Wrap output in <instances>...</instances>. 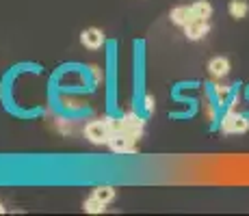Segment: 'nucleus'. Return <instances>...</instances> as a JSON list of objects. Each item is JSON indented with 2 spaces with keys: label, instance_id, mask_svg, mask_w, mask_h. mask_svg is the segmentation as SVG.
Instances as JSON below:
<instances>
[{
  "label": "nucleus",
  "instance_id": "f257e3e1",
  "mask_svg": "<svg viewBox=\"0 0 249 216\" xmlns=\"http://www.w3.org/2000/svg\"><path fill=\"white\" fill-rule=\"evenodd\" d=\"M249 130V119L245 115H238L236 110H228L226 117L221 121V132L223 134H241Z\"/></svg>",
  "mask_w": 249,
  "mask_h": 216
},
{
  "label": "nucleus",
  "instance_id": "f03ea898",
  "mask_svg": "<svg viewBox=\"0 0 249 216\" xmlns=\"http://www.w3.org/2000/svg\"><path fill=\"white\" fill-rule=\"evenodd\" d=\"M111 134L113 132H111V128H108L107 119H102V121H91V123H87V128H85V136H87L91 143H95V145L108 143Z\"/></svg>",
  "mask_w": 249,
  "mask_h": 216
},
{
  "label": "nucleus",
  "instance_id": "7ed1b4c3",
  "mask_svg": "<svg viewBox=\"0 0 249 216\" xmlns=\"http://www.w3.org/2000/svg\"><path fill=\"white\" fill-rule=\"evenodd\" d=\"M122 132L128 134L132 141L141 138V134H143V119L137 117V115H132V113H128L126 117L122 119Z\"/></svg>",
  "mask_w": 249,
  "mask_h": 216
},
{
  "label": "nucleus",
  "instance_id": "20e7f679",
  "mask_svg": "<svg viewBox=\"0 0 249 216\" xmlns=\"http://www.w3.org/2000/svg\"><path fill=\"white\" fill-rule=\"evenodd\" d=\"M107 145L111 147L115 153H128V151L135 150V141H132L128 134H124V132H113Z\"/></svg>",
  "mask_w": 249,
  "mask_h": 216
},
{
  "label": "nucleus",
  "instance_id": "39448f33",
  "mask_svg": "<svg viewBox=\"0 0 249 216\" xmlns=\"http://www.w3.org/2000/svg\"><path fill=\"white\" fill-rule=\"evenodd\" d=\"M208 31H210L208 20H197V17H193V20L184 26V35H186V39H191V41L202 39V37L208 35Z\"/></svg>",
  "mask_w": 249,
  "mask_h": 216
},
{
  "label": "nucleus",
  "instance_id": "423d86ee",
  "mask_svg": "<svg viewBox=\"0 0 249 216\" xmlns=\"http://www.w3.org/2000/svg\"><path fill=\"white\" fill-rule=\"evenodd\" d=\"M80 41H83L85 48L98 50V48L104 46V35H102V31H98V28H87V31H83V35H80Z\"/></svg>",
  "mask_w": 249,
  "mask_h": 216
},
{
  "label": "nucleus",
  "instance_id": "0eeeda50",
  "mask_svg": "<svg viewBox=\"0 0 249 216\" xmlns=\"http://www.w3.org/2000/svg\"><path fill=\"white\" fill-rule=\"evenodd\" d=\"M208 71H210V76H214V78H223V76L230 74V61L223 59V56H214V59L208 63Z\"/></svg>",
  "mask_w": 249,
  "mask_h": 216
},
{
  "label": "nucleus",
  "instance_id": "6e6552de",
  "mask_svg": "<svg viewBox=\"0 0 249 216\" xmlns=\"http://www.w3.org/2000/svg\"><path fill=\"white\" fill-rule=\"evenodd\" d=\"M191 20H193V9L191 7H176L171 11V22L178 24V26H186Z\"/></svg>",
  "mask_w": 249,
  "mask_h": 216
},
{
  "label": "nucleus",
  "instance_id": "1a4fd4ad",
  "mask_svg": "<svg viewBox=\"0 0 249 216\" xmlns=\"http://www.w3.org/2000/svg\"><path fill=\"white\" fill-rule=\"evenodd\" d=\"M213 95L217 100L219 106H226V104L232 100V86L228 84H213Z\"/></svg>",
  "mask_w": 249,
  "mask_h": 216
},
{
  "label": "nucleus",
  "instance_id": "9d476101",
  "mask_svg": "<svg viewBox=\"0 0 249 216\" xmlns=\"http://www.w3.org/2000/svg\"><path fill=\"white\" fill-rule=\"evenodd\" d=\"M191 9H193V17L197 20H208L213 16V4L208 0H197L195 4H191Z\"/></svg>",
  "mask_w": 249,
  "mask_h": 216
},
{
  "label": "nucleus",
  "instance_id": "9b49d317",
  "mask_svg": "<svg viewBox=\"0 0 249 216\" xmlns=\"http://www.w3.org/2000/svg\"><path fill=\"white\" fill-rule=\"evenodd\" d=\"M230 16L234 17V20H243V17L249 13V4H247V0H232L230 2Z\"/></svg>",
  "mask_w": 249,
  "mask_h": 216
},
{
  "label": "nucleus",
  "instance_id": "f8f14e48",
  "mask_svg": "<svg viewBox=\"0 0 249 216\" xmlns=\"http://www.w3.org/2000/svg\"><path fill=\"white\" fill-rule=\"evenodd\" d=\"M91 197H95V199L102 201V203H111V201L115 199V190L111 188V186H98Z\"/></svg>",
  "mask_w": 249,
  "mask_h": 216
},
{
  "label": "nucleus",
  "instance_id": "ddd939ff",
  "mask_svg": "<svg viewBox=\"0 0 249 216\" xmlns=\"http://www.w3.org/2000/svg\"><path fill=\"white\" fill-rule=\"evenodd\" d=\"M104 205H107V203H102V201H98L95 197H91V199L85 201V212H89V214H100V212H104Z\"/></svg>",
  "mask_w": 249,
  "mask_h": 216
},
{
  "label": "nucleus",
  "instance_id": "4468645a",
  "mask_svg": "<svg viewBox=\"0 0 249 216\" xmlns=\"http://www.w3.org/2000/svg\"><path fill=\"white\" fill-rule=\"evenodd\" d=\"M143 108H145L147 113H154V98H152V95H145V100H143Z\"/></svg>",
  "mask_w": 249,
  "mask_h": 216
},
{
  "label": "nucleus",
  "instance_id": "2eb2a0df",
  "mask_svg": "<svg viewBox=\"0 0 249 216\" xmlns=\"http://www.w3.org/2000/svg\"><path fill=\"white\" fill-rule=\"evenodd\" d=\"M204 113H206V117H208V121H214V119H217V115H214V108H213V104H208V102H206V106H204Z\"/></svg>",
  "mask_w": 249,
  "mask_h": 216
},
{
  "label": "nucleus",
  "instance_id": "dca6fc26",
  "mask_svg": "<svg viewBox=\"0 0 249 216\" xmlns=\"http://www.w3.org/2000/svg\"><path fill=\"white\" fill-rule=\"evenodd\" d=\"M89 69H91V74H93V78H95V80H100V71H98V67H89Z\"/></svg>",
  "mask_w": 249,
  "mask_h": 216
},
{
  "label": "nucleus",
  "instance_id": "f3484780",
  "mask_svg": "<svg viewBox=\"0 0 249 216\" xmlns=\"http://www.w3.org/2000/svg\"><path fill=\"white\" fill-rule=\"evenodd\" d=\"M0 212H4V208H2V205H0Z\"/></svg>",
  "mask_w": 249,
  "mask_h": 216
}]
</instances>
